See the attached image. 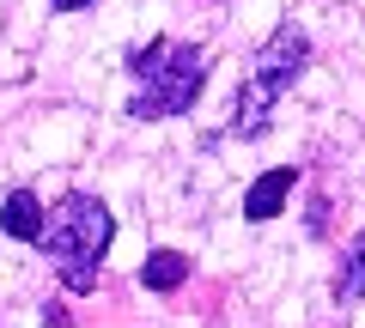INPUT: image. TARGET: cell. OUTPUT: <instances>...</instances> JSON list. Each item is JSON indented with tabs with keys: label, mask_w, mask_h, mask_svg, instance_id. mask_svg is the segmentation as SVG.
<instances>
[{
	"label": "cell",
	"mask_w": 365,
	"mask_h": 328,
	"mask_svg": "<svg viewBox=\"0 0 365 328\" xmlns=\"http://www.w3.org/2000/svg\"><path fill=\"white\" fill-rule=\"evenodd\" d=\"M335 298H341V304H353V298H365V231L353 237L347 250H341V274H335Z\"/></svg>",
	"instance_id": "52a82bcc"
},
{
	"label": "cell",
	"mask_w": 365,
	"mask_h": 328,
	"mask_svg": "<svg viewBox=\"0 0 365 328\" xmlns=\"http://www.w3.org/2000/svg\"><path fill=\"white\" fill-rule=\"evenodd\" d=\"M128 73H134L128 116L134 122H165V116H182L201 97V85H207V55L195 43L153 37L146 49L128 55Z\"/></svg>",
	"instance_id": "6da1fadb"
},
{
	"label": "cell",
	"mask_w": 365,
	"mask_h": 328,
	"mask_svg": "<svg viewBox=\"0 0 365 328\" xmlns=\"http://www.w3.org/2000/svg\"><path fill=\"white\" fill-rule=\"evenodd\" d=\"M43 225H49L43 201L31 195V189H13V195H6V207H0V231L19 237V243H43Z\"/></svg>",
	"instance_id": "5b68a950"
},
{
	"label": "cell",
	"mask_w": 365,
	"mask_h": 328,
	"mask_svg": "<svg viewBox=\"0 0 365 328\" xmlns=\"http://www.w3.org/2000/svg\"><path fill=\"white\" fill-rule=\"evenodd\" d=\"M304 61H311V37H304V25H292V18H287V25H274L268 43L256 49V61H250V79H244V92H237V104H232V128H225V134L256 140V134L268 128V110L299 85Z\"/></svg>",
	"instance_id": "3957f363"
},
{
	"label": "cell",
	"mask_w": 365,
	"mask_h": 328,
	"mask_svg": "<svg viewBox=\"0 0 365 328\" xmlns=\"http://www.w3.org/2000/svg\"><path fill=\"white\" fill-rule=\"evenodd\" d=\"M292 183H299V171H292V164H280V171H268V176H256V183L244 189V219H250V225H268L274 213L287 207V195H292Z\"/></svg>",
	"instance_id": "277c9868"
},
{
	"label": "cell",
	"mask_w": 365,
	"mask_h": 328,
	"mask_svg": "<svg viewBox=\"0 0 365 328\" xmlns=\"http://www.w3.org/2000/svg\"><path fill=\"white\" fill-rule=\"evenodd\" d=\"M55 13H79V6H91V0H49Z\"/></svg>",
	"instance_id": "ba28073f"
},
{
	"label": "cell",
	"mask_w": 365,
	"mask_h": 328,
	"mask_svg": "<svg viewBox=\"0 0 365 328\" xmlns=\"http://www.w3.org/2000/svg\"><path fill=\"white\" fill-rule=\"evenodd\" d=\"M182 280H189V255L182 250H153L140 262V286L146 292H177Z\"/></svg>",
	"instance_id": "8992f818"
},
{
	"label": "cell",
	"mask_w": 365,
	"mask_h": 328,
	"mask_svg": "<svg viewBox=\"0 0 365 328\" xmlns=\"http://www.w3.org/2000/svg\"><path fill=\"white\" fill-rule=\"evenodd\" d=\"M110 237H116V219H110V207L98 195L73 189V195L55 201L49 225H43V250H49V262H55V274H61L67 292H91L98 286V268H104Z\"/></svg>",
	"instance_id": "7a4b0ae2"
}]
</instances>
